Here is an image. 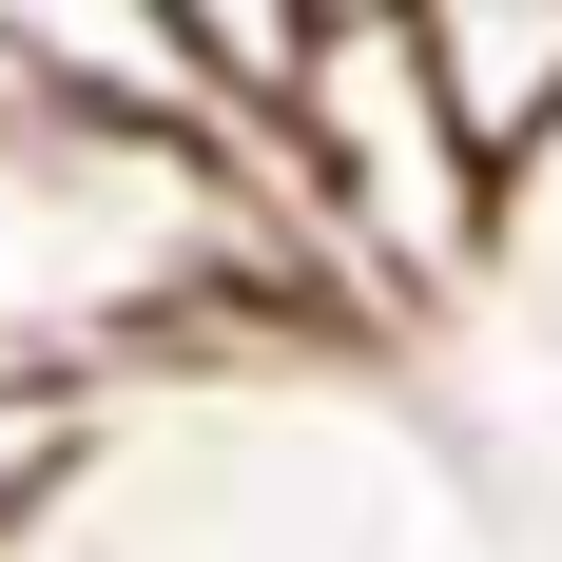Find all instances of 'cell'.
Instances as JSON below:
<instances>
[{
  "label": "cell",
  "mask_w": 562,
  "mask_h": 562,
  "mask_svg": "<svg viewBox=\"0 0 562 562\" xmlns=\"http://www.w3.org/2000/svg\"><path fill=\"white\" fill-rule=\"evenodd\" d=\"M407 40H427V98L485 156V194L524 214V175L562 156V0H407Z\"/></svg>",
  "instance_id": "obj_2"
},
{
  "label": "cell",
  "mask_w": 562,
  "mask_h": 562,
  "mask_svg": "<svg viewBox=\"0 0 562 562\" xmlns=\"http://www.w3.org/2000/svg\"><path fill=\"white\" fill-rule=\"evenodd\" d=\"M505 252H524V291H543V330H562V156L524 175V214H505Z\"/></svg>",
  "instance_id": "obj_3"
},
{
  "label": "cell",
  "mask_w": 562,
  "mask_h": 562,
  "mask_svg": "<svg viewBox=\"0 0 562 562\" xmlns=\"http://www.w3.org/2000/svg\"><path fill=\"white\" fill-rule=\"evenodd\" d=\"M272 194L311 233V272L389 291V311H465V291L505 272V194H485V156L427 98L407 0H311V58H291V98H272Z\"/></svg>",
  "instance_id": "obj_1"
}]
</instances>
